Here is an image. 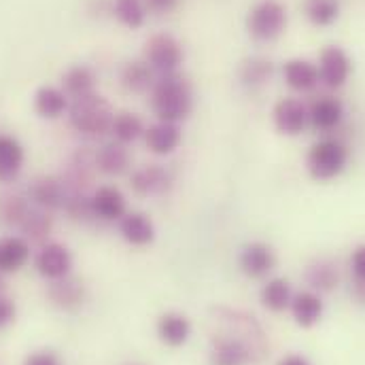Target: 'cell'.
I'll return each mask as SVG.
<instances>
[{
	"mask_svg": "<svg viewBox=\"0 0 365 365\" xmlns=\"http://www.w3.org/2000/svg\"><path fill=\"white\" fill-rule=\"evenodd\" d=\"M151 108L158 121L179 123L187 119L193 108V93L185 77L179 73L158 77L151 90Z\"/></svg>",
	"mask_w": 365,
	"mask_h": 365,
	"instance_id": "1",
	"label": "cell"
},
{
	"mask_svg": "<svg viewBox=\"0 0 365 365\" xmlns=\"http://www.w3.org/2000/svg\"><path fill=\"white\" fill-rule=\"evenodd\" d=\"M66 115H68V123L75 132L96 138V136L110 132L115 110L110 108V104L104 96H100L98 91H91L88 96L71 100V108Z\"/></svg>",
	"mask_w": 365,
	"mask_h": 365,
	"instance_id": "2",
	"label": "cell"
},
{
	"mask_svg": "<svg viewBox=\"0 0 365 365\" xmlns=\"http://www.w3.org/2000/svg\"><path fill=\"white\" fill-rule=\"evenodd\" d=\"M210 312L215 321L225 327L227 334L240 338L251 349L255 361H259L266 355V334L253 314L238 310V308H227V306H219V308L215 306Z\"/></svg>",
	"mask_w": 365,
	"mask_h": 365,
	"instance_id": "3",
	"label": "cell"
},
{
	"mask_svg": "<svg viewBox=\"0 0 365 365\" xmlns=\"http://www.w3.org/2000/svg\"><path fill=\"white\" fill-rule=\"evenodd\" d=\"M349 164V149L338 138H323L308 151L306 166L314 181H331L344 173Z\"/></svg>",
	"mask_w": 365,
	"mask_h": 365,
	"instance_id": "4",
	"label": "cell"
},
{
	"mask_svg": "<svg viewBox=\"0 0 365 365\" xmlns=\"http://www.w3.org/2000/svg\"><path fill=\"white\" fill-rule=\"evenodd\" d=\"M284 26H287V9L278 0L257 2L247 17V30L259 43H270L278 38Z\"/></svg>",
	"mask_w": 365,
	"mask_h": 365,
	"instance_id": "5",
	"label": "cell"
},
{
	"mask_svg": "<svg viewBox=\"0 0 365 365\" xmlns=\"http://www.w3.org/2000/svg\"><path fill=\"white\" fill-rule=\"evenodd\" d=\"M182 47L181 43L173 34H153L145 43V62L155 71V75H173L179 73L182 64Z\"/></svg>",
	"mask_w": 365,
	"mask_h": 365,
	"instance_id": "6",
	"label": "cell"
},
{
	"mask_svg": "<svg viewBox=\"0 0 365 365\" xmlns=\"http://www.w3.org/2000/svg\"><path fill=\"white\" fill-rule=\"evenodd\" d=\"M93 151L90 147H79L64 164L62 173L58 175L60 181L64 182L68 193H91L93 177L98 173Z\"/></svg>",
	"mask_w": 365,
	"mask_h": 365,
	"instance_id": "7",
	"label": "cell"
},
{
	"mask_svg": "<svg viewBox=\"0 0 365 365\" xmlns=\"http://www.w3.org/2000/svg\"><path fill=\"white\" fill-rule=\"evenodd\" d=\"M175 185L173 173L162 164H145L130 173V189L138 197H162Z\"/></svg>",
	"mask_w": 365,
	"mask_h": 365,
	"instance_id": "8",
	"label": "cell"
},
{
	"mask_svg": "<svg viewBox=\"0 0 365 365\" xmlns=\"http://www.w3.org/2000/svg\"><path fill=\"white\" fill-rule=\"evenodd\" d=\"M66 195H68V191H66L64 182L60 181V177H51V175L32 179L28 185V191H26V197L30 200L32 206H38L49 212L62 210Z\"/></svg>",
	"mask_w": 365,
	"mask_h": 365,
	"instance_id": "9",
	"label": "cell"
},
{
	"mask_svg": "<svg viewBox=\"0 0 365 365\" xmlns=\"http://www.w3.org/2000/svg\"><path fill=\"white\" fill-rule=\"evenodd\" d=\"M34 268L47 280H58L68 276L73 270V255L60 242H47L38 249L34 257Z\"/></svg>",
	"mask_w": 365,
	"mask_h": 365,
	"instance_id": "10",
	"label": "cell"
},
{
	"mask_svg": "<svg viewBox=\"0 0 365 365\" xmlns=\"http://www.w3.org/2000/svg\"><path fill=\"white\" fill-rule=\"evenodd\" d=\"M253 359L251 349L236 336L223 331L210 340V365H249Z\"/></svg>",
	"mask_w": 365,
	"mask_h": 365,
	"instance_id": "11",
	"label": "cell"
},
{
	"mask_svg": "<svg viewBox=\"0 0 365 365\" xmlns=\"http://www.w3.org/2000/svg\"><path fill=\"white\" fill-rule=\"evenodd\" d=\"M351 58L346 56L344 49L340 47H327L323 53H321V60H319V77L321 81L331 88V90H340L349 77H351Z\"/></svg>",
	"mask_w": 365,
	"mask_h": 365,
	"instance_id": "12",
	"label": "cell"
},
{
	"mask_svg": "<svg viewBox=\"0 0 365 365\" xmlns=\"http://www.w3.org/2000/svg\"><path fill=\"white\" fill-rule=\"evenodd\" d=\"M91 208L98 221L115 223L128 212V202L115 185H102L91 191Z\"/></svg>",
	"mask_w": 365,
	"mask_h": 365,
	"instance_id": "13",
	"label": "cell"
},
{
	"mask_svg": "<svg viewBox=\"0 0 365 365\" xmlns=\"http://www.w3.org/2000/svg\"><path fill=\"white\" fill-rule=\"evenodd\" d=\"M274 125L280 134L287 136H297L304 132L308 123V108L302 100L297 98H282L276 102L272 110Z\"/></svg>",
	"mask_w": 365,
	"mask_h": 365,
	"instance_id": "14",
	"label": "cell"
},
{
	"mask_svg": "<svg viewBox=\"0 0 365 365\" xmlns=\"http://www.w3.org/2000/svg\"><path fill=\"white\" fill-rule=\"evenodd\" d=\"M47 297L49 302L64 310V312H75L83 306L86 302V287H83V280L75 278V276H64V278H58V280H51L49 287H47Z\"/></svg>",
	"mask_w": 365,
	"mask_h": 365,
	"instance_id": "15",
	"label": "cell"
},
{
	"mask_svg": "<svg viewBox=\"0 0 365 365\" xmlns=\"http://www.w3.org/2000/svg\"><path fill=\"white\" fill-rule=\"evenodd\" d=\"M238 266L240 272L249 278H266L276 266V255L266 242H249L238 255Z\"/></svg>",
	"mask_w": 365,
	"mask_h": 365,
	"instance_id": "16",
	"label": "cell"
},
{
	"mask_svg": "<svg viewBox=\"0 0 365 365\" xmlns=\"http://www.w3.org/2000/svg\"><path fill=\"white\" fill-rule=\"evenodd\" d=\"M96 168L104 177H121L132 168V155L128 151V145H121L117 140H108L100 145L93 151Z\"/></svg>",
	"mask_w": 365,
	"mask_h": 365,
	"instance_id": "17",
	"label": "cell"
},
{
	"mask_svg": "<svg viewBox=\"0 0 365 365\" xmlns=\"http://www.w3.org/2000/svg\"><path fill=\"white\" fill-rule=\"evenodd\" d=\"M119 234L130 247H149L155 240V225L153 221L138 210H128L119 221Z\"/></svg>",
	"mask_w": 365,
	"mask_h": 365,
	"instance_id": "18",
	"label": "cell"
},
{
	"mask_svg": "<svg viewBox=\"0 0 365 365\" xmlns=\"http://www.w3.org/2000/svg\"><path fill=\"white\" fill-rule=\"evenodd\" d=\"M145 145L155 155H170L181 147L182 132L179 123L170 121H158L145 130Z\"/></svg>",
	"mask_w": 365,
	"mask_h": 365,
	"instance_id": "19",
	"label": "cell"
},
{
	"mask_svg": "<svg viewBox=\"0 0 365 365\" xmlns=\"http://www.w3.org/2000/svg\"><path fill=\"white\" fill-rule=\"evenodd\" d=\"M19 236L28 242V245H47L51 232H53V217L49 210H43L38 206H30L26 219L21 221V225L17 227Z\"/></svg>",
	"mask_w": 365,
	"mask_h": 365,
	"instance_id": "20",
	"label": "cell"
},
{
	"mask_svg": "<svg viewBox=\"0 0 365 365\" xmlns=\"http://www.w3.org/2000/svg\"><path fill=\"white\" fill-rule=\"evenodd\" d=\"M32 106H34L36 115L43 117V119H60L62 115L68 113L71 98L66 96V91L62 90V88L43 86V88H38V90L34 91Z\"/></svg>",
	"mask_w": 365,
	"mask_h": 365,
	"instance_id": "21",
	"label": "cell"
},
{
	"mask_svg": "<svg viewBox=\"0 0 365 365\" xmlns=\"http://www.w3.org/2000/svg\"><path fill=\"white\" fill-rule=\"evenodd\" d=\"M344 119V106L338 98H319L312 102V106L308 108V121L312 123V128L321 130V132H329L336 130Z\"/></svg>",
	"mask_w": 365,
	"mask_h": 365,
	"instance_id": "22",
	"label": "cell"
},
{
	"mask_svg": "<svg viewBox=\"0 0 365 365\" xmlns=\"http://www.w3.org/2000/svg\"><path fill=\"white\" fill-rule=\"evenodd\" d=\"M155 331H158V338L166 346L179 349L191 336V323L181 312H166L158 319Z\"/></svg>",
	"mask_w": 365,
	"mask_h": 365,
	"instance_id": "23",
	"label": "cell"
},
{
	"mask_svg": "<svg viewBox=\"0 0 365 365\" xmlns=\"http://www.w3.org/2000/svg\"><path fill=\"white\" fill-rule=\"evenodd\" d=\"M26 162L24 147L17 138L9 134H0V182H13Z\"/></svg>",
	"mask_w": 365,
	"mask_h": 365,
	"instance_id": "24",
	"label": "cell"
},
{
	"mask_svg": "<svg viewBox=\"0 0 365 365\" xmlns=\"http://www.w3.org/2000/svg\"><path fill=\"white\" fill-rule=\"evenodd\" d=\"M282 75L287 86L295 91L314 90L321 81L319 66L308 60H289L282 68Z\"/></svg>",
	"mask_w": 365,
	"mask_h": 365,
	"instance_id": "25",
	"label": "cell"
},
{
	"mask_svg": "<svg viewBox=\"0 0 365 365\" xmlns=\"http://www.w3.org/2000/svg\"><path fill=\"white\" fill-rule=\"evenodd\" d=\"M121 86L132 93H145V91L153 90L158 77L155 71L145 62V60H132L121 68Z\"/></svg>",
	"mask_w": 365,
	"mask_h": 365,
	"instance_id": "26",
	"label": "cell"
},
{
	"mask_svg": "<svg viewBox=\"0 0 365 365\" xmlns=\"http://www.w3.org/2000/svg\"><path fill=\"white\" fill-rule=\"evenodd\" d=\"M291 314L299 327H312L323 317V302L314 291H302L291 299Z\"/></svg>",
	"mask_w": 365,
	"mask_h": 365,
	"instance_id": "27",
	"label": "cell"
},
{
	"mask_svg": "<svg viewBox=\"0 0 365 365\" xmlns=\"http://www.w3.org/2000/svg\"><path fill=\"white\" fill-rule=\"evenodd\" d=\"M30 259V245L21 236L0 238V272H17Z\"/></svg>",
	"mask_w": 365,
	"mask_h": 365,
	"instance_id": "28",
	"label": "cell"
},
{
	"mask_svg": "<svg viewBox=\"0 0 365 365\" xmlns=\"http://www.w3.org/2000/svg\"><path fill=\"white\" fill-rule=\"evenodd\" d=\"M145 125H143V119L136 115V113H130V110H121V113H115L113 117V123H110V134H113V140L121 143V145H132L136 143L138 138L145 136Z\"/></svg>",
	"mask_w": 365,
	"mask_h": 365,
	"instance_id": "29",
	"label": "cell"
},
{
	"mask_svg": "<svg viewBox=\"0 0 365 365\" xmlns=\"http://www.w3.org/2000/svg\"><path fill=\"white\" fill-rule=\"evenodd\" d=\"M93 88H96V75L86 64H75L62 75V90L66 91L71 100L88 96L91 91H96Z\"/></svg>",
	"mask_w": 365,
	"mask_h": 365,
	"instance_id": "30",
	"label": "cell"
},
{
	"mask_svg": "<svg viewBox=\"0 0 365 365\" xmlns=\"http://www.w3.org/2000/svg\"><path fill=\"white\" fill-rule=\"evenodd\" d=\"M30 206H32L30 200L21 193H13V191L0 193V223L17 230L21 221L26 219Z\"/></svg>",
	"mask_w": 365,
	"mask_h": 365,
	"instance_id": "31",
	"label": "cell"
},
{
	"mask_svg": "<svg viewBox=\"0 0 365 365\" xmlns=\"http://www.w3.org/2000/svg\"><path fill=\"white\" fill-rule=\"evenodd\" d=\"M272 62L266 60V58L255 56V58H249V60L242 62V66H240V81H242L245 88L257 90V88H264L272 79Z\"/></svg>",
	"mask_w": 365,
	"mask_h": 365,
	"instance_id": "32",
	"label": "cell"
},
{
	"mask_svg": "<svg viewBox=\"0 0 365 365\" xmlns=\"http://www.w3.org/2000/svg\"><path fill=\"white\" fill-rule=\"evenodd\" d=\"M147 2L145 0H113V15L115 19L130 28V30H138L143 28L145 19H147Z\"/></svg>",
	"mask_w": 365,
	"mask_h": 365,
	"instance_id": "33",
	"label": "cell"
},
{
	"mask_svg": "<svg viewBox=\"0 0 365 365\" xmlns=\"http://www.w3.org/2000/svg\"><path fill=\"white\" fill-rule=\"evenodd\" d=\"M338 266L329 259H317L306 268V282L314 291H331L334 287H338Z\"/></svg>",
	"mask_w": 365,
	"mask_h": 365,
	"instance_id": "34",
	"label": "cell"
},
{
	"mask_svg": "<svg viewBox=\"0 0 365 365\" xmlns=\"http://www.w3.org/2000/svg\"><path fill=\"white\" fill-rule=\"evenodd\" d=\"M259 297H262V304H264L268 310H272V312H282V310H287V308L291 306V299H293V295H291V284H289V280H284V278H272V280H268V282L262 287Z\"/></svg>",
	"mask_w": 365,
	"mask_h": 365,
	"instance_id": "35",
	"label": "cell"
},
{
	"mask_svg": "<svg viewBox=\"0 0 365 365\" xmlns=\"http://www.w3.org/2000/svg\"><path fill=\"white\" fill-rule=\"evenodd\" d=\"M306 15L314 26L327 28L340 15V0H306Z\"/></svg>",
	"mask_w": 365,
	"mask_h": 365,
	"instance_id": "36",
	"label": "cell"
},
{
	"mask_svg": "<svg viewBox=\"0 0 365 365\" xmlns=\"http://www.w3.org/2000/svg\"><path fill=\"white\" fill-rule=\"evenodd\" d=\"M68 219L79 221V223H88L93 221V208H91V193H68L64 208H62Z\"/></svg>",
	"mask_w": 365,
	"mask_h": 365,
	"instance_id": "37",
	"label": "cell"
},
{
	"mask_svg": "<svg viewBox=\"0 0 365 365\" xmlns=\"http://www.w3.org/2000/svg\"><path fill=\"white\" fill-rule=\"evenodd\" d=\"M351 272H353V293L365 304V245L357 247L351 255Z\"/></svg>",
	"mask_w": 365,
	"mask_h": 365,
	"instance_id": "38",
	"label": "cell"
},
{
	"mask_svg": "<svg viewBox=\"0 0 365 365\" xmlns=\"http://www.w3.org/2000/svg\"><path fill=\"white\" fill-rule=\"evenodd\" d=\"M24 365H62V361L53 351H36L26 357Z\"/></svg>",
	"mask_w": 365,
	"mask_h": 365,
	"instance_id": "39",
	"label": "cell"
},
{
	"mask_svg": "<svg viewBox=\"0 0 365 365\" xmlns=\"http://www.w3.org/2000/svg\"><path fill=\"white\" fill-rule=\"evenodd\" d=\"M13 319H15V304H13V299L4 297L0 293V327L9 325Z\"/></svg>",
	"mask_w": 365,
	"mask_h": 365,
	"instance_id": "40",
	"label": "cell"
},
{
	"mask_svg": "<svg viewBox=\"0 0 365 365\" xmlns=\"http://www.w3.org/2000/svg\"><path fill=\"white\" fill-rule=\"evenodd\" d=\"M147 2V9L149 11H155V13H168L177 6L179 0H145Z\"/></svg>",
	"mask_w": 365,
	"mask_h": 365,
	"instance_id": "41",
	"label": "cell"
},
{
	"mask_svg": "<svg viewBox=\"0 0 365 365\" xmlns=\"http://www.w3.org/2000/svg\"><path fill=\"white\" fill-rule=\"evenodd\" d=\"M276 365H310V361L306 357H302V355H287Z\"/></svg>",
	"mask_w": 365,
	"mask_h": 365,
	"instance_id": "42",
	"label": "cell"
},
{
	"mask_svg": "<svg viewBox=\"0 0 365 365\" xmlns=\"http://www.w3.org/2000/svg\"><path fill=\"white\" fill-rule=\"evenodd\" d=\"M4 291V278H2V272H0V293Z\"/></svg>",
	"mask_w": 365,
	"mask_h": 365,
	"instance_id": "43",
	"label": "cell"
}]
</instances>
